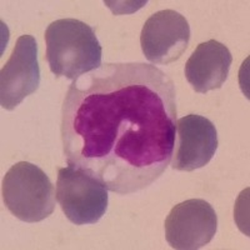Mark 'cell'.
<instances>
[{
    "label": "cell",
    "instance_id": "9c48e42d",
    "mask_svg": "<svg viewBox=\"0 0 250 250\" xmlns=\"http://www.w3.org/2000/svg\"><path fill=\"white\" fill-rule=\"evenodd\" d=\"M233 57L227 45L210 39L196 46L185 64L184 74L196 93L220 89L228 79Z\"/></svg>",
    "mask_w": 250,
    "mask_h": 250
},
{
    "label": "cell",
    "instance_id": "5b68a950",
    "mask_svg": "<svg viewBox=\"0 0 250 250\" xmlns=\"http://www.w3.org/2000/svg\"><path fill=\"white\" fill-rule=\"evenodd\" d=\"M164 228L167 242L173 249H200L213 240L218 216L204 199H189L171 209Z\"/></svg>",
    "mask_w": 250,
    "mask_h": 250
},
{
    "label": "cell",
    "instance_id": "7a4b0ae2",
    "mask_svg": "<svg viewBox=\"0 0 250 250\" xmlns=\"http://www.w3.org/2000/svg\"><path fill=\"white\" fill-rule=\"evenodd\" d=\"M46 60L55 77L75 80L102 65L95 31L78 19L55 20L45 30Z\"/></svg>",
    "mask_w": 250,
    "mask_h": 250
},
{
    "label": "cell",
    "instance_id": "52a82bcc",
    "mask_svg": "<svg viewBox=\"0 0 250 250\" xmlns=\"http://www.w3.org/2000/svg\"><path fill=\"white\" fill-rule=\"evenodd\" d=\"M40 68L38 44L31 35H21L15 43L12 57L0 71V104L13 110L26 97L38 90Z\"/></svg>",
    "mask_w": 250,
    "mask_h": 250
},
{
    "label": "cell",
    "instance_id": "6da1fadb",
    "mask_svg": "<svg viewBox=\"0 0 250 250\" xmlns=\"http://www.w3.org/2000/svg\"><path fill=\"white\" fill-rule=\"evenodd\" d=\"M175 84L145 62H105L73 80L62 106L68 165L129 195L170 165L176 131Z\"/></svg>",
    "mask_w": 250,
    "mask_h": 250
},
{
    "label": "cell",
    "instance_id": "277c9868",
    "mask_svg": "<svg viewBox=\"0 0 250 250\" xmlns=\"http://www.w3.org/2000/svg\"><path fill=\"white\" fill-rule=\"evenodd\" d=\"M55 195L62 213L75 225L95 224L108 209V189L70 165L58 171Z\"/></svg>",
    "mask_w": 250,
    "mask_h": 250
},
{
    "label": "cell",
    "instance_id": "8992f818",
    "mask_svg": "<svg viewBox=\"0 0 250 250\" xmlns=\"http://www.w3.org/2000/svg\"><path fill=\"white\" fill-rule=\"evenodd\" d=\"M190 26L180 13L165 9L156 12L143 25L140 45L143 54L153 64H171L187 50Z\"/></svg>",
    "mask_w": 250,
    "mask_h": 250
},
{
    "label": "cell",
    "instance_id": "3957f363",
    "mask_svg": "<svg viewBox=\"0 0 250 250\" xmlns=\"http://www.w3.org/2000/svg\"><path fill=\"white\" fill-rule=\"evenodd\" d=\"M1 193L8 210L21 222H42L55 209L54 185L39 167L29 162H19L9 169Z\"/></svg>",
    "mask_w": 250,
    "mask_h": 250
},
{
    "label": "cell",
    "instance_id": "ba28073f",
    "mask_svg": "<svg viewBox=\"0 0 250 250\" xmlns=\"http://www.w3.org/2000/svg\"><path fill=\"white\" fill-rule=\"evenodd\" d=\"M171 168L193 171L208 164L218 149L215 125L207 118L189 114L176 120Z\"/></svg>",
    "mask_w": 250,
    "mask_h": 250
}]
</instances>
